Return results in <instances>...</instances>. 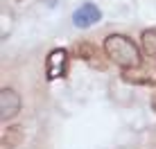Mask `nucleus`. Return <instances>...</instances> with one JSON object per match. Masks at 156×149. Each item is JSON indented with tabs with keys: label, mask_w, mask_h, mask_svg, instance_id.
I'll list each match as a JSON object with an SVG mask.
<instances>
[{
	"label": "nucleus",
	"mask_w": 156,
	"mask_h": 149,
	"mask_svg": "<svg viewBox=\"0 0 156 149\" xmlns=\"http://www.w3.org/2000/svg\"><path fill=\"white\" fill-rule=\"evenodd\" d=\"M149 106H152V111L156 113V90L152 93V97H149Z\"/></svg>",
	"instance_id": "nucleus-9"
},
{
	"label": "nucleus",
	"mask_w": 156,
	"mask_h": 149,
	"mask_svg": "<svg viewBox=\"0 0 156 149\" xmlns=\"http://www.w3.org/2000/svg\"><path fill=\"white\" fill-rule=\"evenodd\" d=\"M66 70H68V52L63 47H57L45 59V79H50V81L61 79L66 77Z\"/></svg>",
	"instance_id": "nucleus-2"
},
{
	"label": "nucleus",
	"mask_w": 156,
	"mask_h": 149,
	"mask_svg": "<svg viewBox=\"0 0 156 149\" xmlns=\"http://www.w3.org/2000/svg\"><path fill=\"white\" fill-rule=\"evenodd\" d=\"M122 79L129 84H154L156 77L154 72H145L143 70V63L136 68H127V70H122Z\"/></svg>",
	"instance_id": "nucleus-5"
},
{
	"label": "nucleus",
	"mask_w": 156,
	"mask_h": 149,
	"mask_svg": "<svg viewBox=\"0 0 156 149\" xmlns=\"http://www.w3.org/2000/svg\"><path fill=\"white\" fill-rule=\"evenodd\" d=\"M25 140V133L20 126H9V129H5L2 133V149H16L20 147Z\"/></svg>",
	"instance_id": "nucleus-7"
},
{
	"label": "nucleus",
	"mask_w": 156,
	"mask_h": 149,
	"mask_svg": "<svg viewBox=\"0 0 156 149\" xmlns=\"http://www.w3.org/2000/svg\"><path fill=\"white\" fill-rule=\"evenodd\" d=\"M100 18H102V12H100L98 5H93V2H84L82 7L75 9V14H73V23L77 25V27H82V29L95 25Z\"/></svg>",
	"instance_id": "nucleus-3"
},
{
	"label": "nucleus",
	"mask_w": 156,
	"mask_h": 149,
	"mask_svg": "<svg viewBox=\"0 0 156 149\" xmlns=\"http://www.w3.org/2000/svg\"><path fill=\"white\" fill-rule=\"evenodd\" d=\"M140 47H143L145 57L156 59V27L143 32V36H140Z\"/></svg>",
	"instance_id": "nucleus-8"
},
{
	"label": "nucleus",
	"mask_w": 156,
	"mask_h": 149,
	"mask_svg": "<svg viewBox=\"0 0 156 149\" xmlns=\"http://www.w3.org/2000/svg\"><path fill=\"white\" fill-rule=\"evenodd\" d=\"M20 111V95L12 88H2L0 90V118L9 120Z\"/></svg>",
	"instance_id": "nucleus-4"
},
{
	"label": "nucleus",
	"mask_w": 156,
	"mask_h": 149,
	"mask_svg": "<svg viewBox=\"0 0 156 149\" xmlns=\"http://www.w3.org/2000/svg\"><path fill=\"white\" fill-rule=\"evenodd\" d=\"M104 52L122 70L140 66V50H138V45L125 34H109L106 36L104 39Z\"/></svg>",
	"instance_id": "nucleus-1"
},
{
	"label": "nucleus",
	"mask_w": 156,
	"mask_h": 149,
	"mask_svg": "<svg viewBox=\"0 0 156 149\" xmlns=\"http://www.w3.org/2000/svg\"><path fill=\"white\" fill-rule=\"evenodd\" d=\"M73 54L77 57V59H82V61L95 63V59H98V47L93 43H88V41H79V43L73 45Z\"/></svg>",
	"instance_id": "nucleus-6"
}]
</instances>
